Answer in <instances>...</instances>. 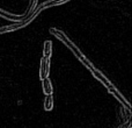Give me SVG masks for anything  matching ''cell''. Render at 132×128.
Segmentation results:
<instances>
[{
    "label": "cell",
    "instance_id": "cell-3",
    "mask_svg": "<svg viewBox=\"0 0 132 128\" xmlns=\"http://www.w3.org/2000/svg\"><path fill=\"white\" fill-rule=\"evenodd\" d=\"M108 91L110 92V93H112L114 94V97L117 99V100L119 101L121 104H123V107H125V108H128V110H131V104L129 103L128 100H126L125 98H124L123 96H122L121 93L118 92V90L116 89L115 86H112V87H110V89H108Z\"/></svg>",
    "mask_w": 132,
    "mask_h": 128
},
{
    "label": "cell",
    "instance_id": "cell-1",
    "mask_svg": "<svg viewBox=\"0 0 132 128\" xmlns=\"http://www.w3.org/2000/svg\"><path fill=\"white\" fill-rule=\"evenodd\" d=\"M50 33H51V34H52V35H55V36H57L58 39H59L62 42H64V43L66 44V46H67L68 48H70L71 50H72L73 53H74L75 55L78 56V58H79L80 61H82V60H84V58H86V57H85V56L81 54V51L79 50V48H78V47L75 46V44L73 43V42L71 41V40L68 39V37L66 36V35H65L63 32H60V30L56 29V28H51V29H50Z\"/></svg>",
    "mask_w": 132,
    "mask_h": 128
},
{
    "label": "cell",
    "instance_id": "cell-2",
    "mask_svg": "<svg viewBox=\"0 0 132 128\" xmlns=\"http://www.w3.org/2000/svg\"><path fill=\"white\" fill-rule=\"evenodd\" d=\"M49 72H50V58L42 57L39 63V78L42 80L44 78H48Z\"/></svg>",
    "mask_w": 132,
    "mask_h": 128
},
{
    "label": "cell",
    "instance_id": "cell-6",
    "mask_svg": "<svg viewBox=\"0 0 132 128\" xmlns=\"http://www.w3.org/2000/svg\"><path fill=\"white\" fill-rule=\"evenodd\" d=\"M43 54H44L43 57H45V58H50L51 55H52V42H51L50 40H48V41L44 42Z\"/></svg>",
    "mask_w": 132,
    "mask_h": 128
},
{
    "label": "cell",
    "instance_id": "cell-5",
    "mask_svg": "<svg viewBox=\"0 0 132 128\" xmlns=\"http://www.w3.org/2000/svg\"><path fill=\"white\" fill-rule=\"evenodd\" d=\"M42 84H43V92L46 94V96H51L53 92V87H52V84H51V80L49 78H44L42 80Z\"/></svg>",
    "mask_w": 132,
    "mask_h": 128
},
{
    "label": "cell",
    "instance_id": "cell-4",
    "mask_svg": "<svg viewBox=\"0 0 132 128\" xmlns=\"http://www.w3.org/2000/svg\"><path fill=\"white\" fill-rule=\"evenodd\" d=\"M90 71H92V73H93V75H94V77H95L96 79H98V80H100V82L102 83V84L104 85L105 87H107V89H110V87H112V86H114V85H112L111 83H110V80L108 79V78L105 77V76L103 75L102 72H100V71H98V70H96V69H94V68L92 69Z\"/></svg>",
    "mask_w": 132,
    "mask_h": 128
},
{
    "label": "cell",
    "instance_id": "cell-7",
    "mask_svg": "<svg viewBox=\"0 0 132 128\" xmlns=\"http://www.w3.org/2000/svg\"><path fill=\"white\" fill-rule=\"evenodd\" d=\"M53 108V97L51 96H46L44 99V110L45 111H51Z\"/></svg>",
    "mask_w": 132,
    "mask_h": 128
}]
</instances>
